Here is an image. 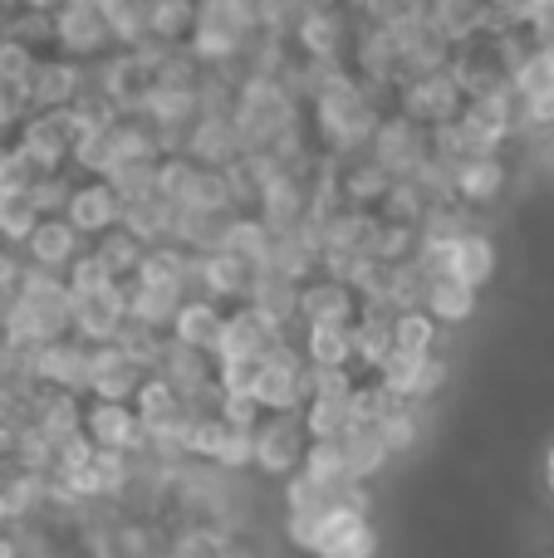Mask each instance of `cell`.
Listing matches in <instances>:
<instances>
[{
	"instance_id": "cell-24",
	"label": "cell",
	"mask_w": 554,
	"mask_h": 558,
	"mask_svg": "<svg viewBox=\"0 0 554 558\" xmlns=\"http://www.w3.org/2000/svg\"><path fill=\"white\" fill-rule=\"evenodd\" d=\"M245 304H251L261 318H270L275 328H285V333H300V284H294V279H285L275 270H261Z\"/></svg>"
},
{
	"instance_id": "cell-8",
	"label": "cell",
	"mask_w": 554,
	"mask_h": 558,
	"mask_svg": "<svg viewBox=\"0 0 554 558\" xmlns=\"http://www.w3.org/2000/svg\"><path fill=\"white\" fill-rule=\"evenodd\" d=\"M451 192L467 206L471 216H486L491 206H501V196L510 192V157L491 153V157H467L451 172Z\"/></svg>"
},
{
	"instance_id": "cell-12",
	"label": "cell",
	"mask_w": 554,
	"mask_h": 558,
	"mask_svg": "<svg viewBox=\"0 0 554 558\" xmlns=\"http://www.w3.org/2000/svg\"><path fill=\"white\" fill-rule=\"evenodd\" d=\"M123 324H128V284L123 279L108 284V289H98V294L74 299V338L79 343H88V348L118 343Z\"/></svg>"
},
{
	"instance_id": "cell-58",
	"label": "cell",
	"mask_w": 554,
	"mask_h": 558,
	"mask_svg": "<svg viewBox=\"0 0 554 558\" xmlns=\"http://www.w3.org/2000/svg\"><path fill=\"white\" fill-rule=\"evenodd\" d=\"M526 558H554V534H550V539H540V544H535V549H530Z\"/></svg>"
},
{
	"instance_id": "cell-44",
	"label": "cell",
	"mask_w": 554,
	"mask_h": 558,
	"mask_svg": "<svg viewBox=\"0 0 554 558\" xmlns=\"http://www.w3.org/2000/svg\"><path fill=\"white\" fill-rule=\"evenodd\" d=\"M304 475L314 485H349V456H344V441H314L310 456H304Z\"/></svg>"
},
{
	"instance_id": "cell-22",
	"label": "cell",
	"mask_w": 554,
	"mask_h": 558,
	"mask_svg": "<svg viewBox=\"0 0 554 558\" xmlns=\"http://www.w3.org/2000/svg\"><path fill=\"white\" fill-rule=\"evenodd\" d=\"M255 216H261V221L270 226L275 235L294 231V226L310 216V182H304L300 172H280L261 192V202H255Z\"/></svg>"
},
{
	"instance_id": "cell-43",
	"label": "cell",
	"mask_w": 554,
	"mask_h": 558,
	"mask_svg": "<svg viewBox=\"0 0 554 558\" xmlns=\"http://www.w3.org/2000/svg\"><path fill=\"white\" fill-rule=\"evenodd\" d=\"M104 182L113 186L123 206H137V202H147V196H157V162H123V167H113Z\"/></svg>"
},
{
	"instance_id": "cell-55",
	"label": "cell",
	"mask_w": 554,
	"mask_h": 558,
	"mask_svg": "<svg viewBox=\"0 0 554 558\" xmlns=\"http://www.w3.org/2000/svg\"><path fill=\"white\" fill-rule=\"evenodd\" d=\"M5 530H15V510H10V495H5V485H0V534Z\"/></svg>"
},
{
	"instance_id": "cell-7",
	"label": "cell",
	"mask_w": 554,
	"mask_h": 558,
	"mask_svg": "<svg viewBox=\"0 0 554 558\" xmlns=\"http://www.w3.org/2000/svg\"><path fill=\"white\" fill-rule=\"evenodd\" d=\"M378 383L388 387L393 397H402V402H412V407H427L432 397H442V387L451 383V363H447V353H432V357L393 353L388 363H383Z\"/></svg>"
},
{
	"instance_id": "cell-1",
	"label": "cell",
	"mask_w": 554,
	"mask_h": 558,
	"mask_svg": "<svg viewBox=\"0 0 554 558\" xmlns=\"http://www.w3.org/2000/svg\"><path fill=\"white\" fill-rule=\"evenodd\" d=\"M393 108L363 84L359 74H349L344 84H334L329 94H320L310 104V137L324 157H353L369 153L378 123L388 118Z\"/></svg>"
},
{
	"instance_id": "cell-50",
	"label": "cell",
	"mask_w": 554,
	"mask_h": 558,
	"mask_svg": "<svg viewBox=\"0 0 554 558\" xmlns=\"http://www.w3.org/2000/svg\"><path fill=\"white\" fill-rule=\"evenodd\" d=\"M39 59H45V54H35L29 45H20V39H5V35H0V84L25 88Z\"/></svg>"
},
{
	"instance_id": "cell-40",
	"label": "cell",
	"mask_w": 554,
	"mask_h": 558,
	"mask_svg": "<svg viewBox=\"0 0 554 558\" xmlns=\"http://www.w3.org/2000/svg\"><path fill=\"white\" fill-rule=\"evenodd\" d=\"M196 29V0H153V39L186 45Z\"/></svg>"
},
{
	"instance_id": "cell-9",
	"label": "cell",
	"mask_w": 554,
	"mask_h": 558,
	"mask_svg": "<svg viewBox=\"0 0 554 558\" xmlns=\"http://www.w3.org/2000/svg\"><path fill=\"white\" fill-rule=\"evenodd\" d=\"M280 338H290L285 328H275L270 318H261L251 304L231 308L221 328V343H216V363H261Z\"/></svg>"
},
{
	"instance_id": "cell-51",
	"label": "cell",
	"mask_w": 554,
	"mask_h": 558,
	"mask_svg": "<svg viewBox=\"0 0 554 558\" xmlns=\"http://www.w3.org/2000/svg\"><path fill=\"white\" fill-rule=\"evenodd\" d=\"M74 186H79L74 172H49V177H39V182L29 186V196H35L39 216H64V211H69V196H74Z\"/></svg>"
},
{
	"instance_id": "cell-39",
	"label": "cell",
	"mask_w": 554,
	"mask_h": 558,
	"mask_svg": "<svg viewBox=\"0 0 554 558\" xmlns=\"http://www.w3.org/2000/svg\"><path fill=\"white\" fill-rule=\"evenodd\" d=\"M304 432H310V441H344V436L353 432V407L349 402H310L304 407Z\"/></svg>"
},
{
	"instance_id": "cell-14",
	"label": "cell",
	"mask_w": 554,
	"mask_h": 558,
	"mask_svg": "<svg viewBox=\"0 0 554 558\" xmlns=\"http://www.w3.org/2000/svg\"><path fill=\"white\" fill-rule=\"evenodd\" d=\"M294 54L300 59H349L353 49V15L349 10H304L300 29H294Z\"/></svg>"
},
{
	"instance_id": "cell-37",
	"label": "cell",
	"mask_w": 554,
	"mask_h": 558,
	"mask_svg": "<svg viewBox=\"0 0 554 558\" xmlns=\"http://www.w3.org/2000/svg\"><path fill=\"white\" fill-rule=\"evenodd\" d=\"M94 251H98V260L113 270V279H133L137 275V265H143V255H147V245L137 241L133 231H108V235H98L94 241Z\"/></svg>"
},
{
	"instance_id": "cell-4",
	"label": "cell",
	"mask_w": 554,
	"mask_h": 558,
	"mask_svg": "<svg viewBox=\"0 0 554 558\" xmlns=\"http://www.w3.org/2000/svg\"><path fill=\"white\" fill-rule=\"evenodd\" d=\"M20 153L39 167V177L49 172H74V113L55 108V113H29L15 133Z\"/></svg>"
},
{
	"instance_id": "cell-54",
	"label": "cell",
	"mask_w": 554,
	"mask_h": 558,
	"mask_svg": "<svg viewBox=\"0 0 554 558\" xmlns=\"http://www.w3.org/2000/svg\"><path fill=\"white\" fill-rule=\"evenodd\" d=\"M0 558H25V539H20L15 530L0 534Z\"/></svg>"
},
{
	"instance_id": "cell-32",
	"label": "cell",
	"mask_w": 554,
	"mask_h": 558,
	"mask_svg": "<svg viewBox=\"0 0 554 558\" xmlns=\"http://www.w3.org/2000/svg\"><path fill=\"white\" fill-rule=\"evenodd\" d=\"M98 10L118 49H137L143 39H153V0H98Z\"/></svg>"
},
{
	"instance_id": "cell-17",
	"label": "cell",
	"mask_w": 554,
	"mask_h": 558,
	"mask_svg": "<svg viewBox=\"0 0 554 558\" xmlns=\"http://www.w3.org/2000/svg\"><path fill=\"white\" fill-rule=\"evenodd\" d=\"M25 94H29V108H35V113L74 108L79 94H84V64H79V59H64V54H45L35 64V74H29Z\"/></svg>"
},
{
	"instance_id": "cell-61",
	"label": "cell",
	"mask_w": 554,
	"mask_h": 558,
	"mask_svg": "<svg viewBox=\"0 0 554 558\" xmlns=\"http://www.w3.org/2000/svg\"><path fill=\"white\" fill-rule=\"evenodd\" d=\"M545 167H550V177H554V143L545 147Z\"/></svg>"
},
{
	"instance_id": "cell-18",
	"label": "cell",
	"mask_w": 554,
	"mask_h": 558,
	"mask_svg": "<svg viewBox=\"0 0 554 558\" xmlns=\"http://www.w3.org/2000/svg\"><path fill=\"white\" fill-rule=\"evenodd\" d=\"M255 265L236 260L231 251H206L202 265H196V294L202 299H216L221 308H241L251 299V284H255Z\"/></svg>"
},
{
	"instance_id": "cell-30",
	"label": "cell",
	"mask_w": 554,
	"mask_h": 558,
	"mask_svg": "<svg viewBox=\"0 0 554 558\" xmlns=\"http://www.w3.org/2000/svg\"><path fill=\"white\" fill-rule=\"evenodd\" d=\"M221 251H231L236 260H245V265H255V270H265V265H270V251H275V231H270V226H265L255 211H236L231 226H226Z\"/></svg>"
},
{
	"instance_id": "cell-35",
	"label": "cell",
	"mask_w": 554,
	"mask_h": 558,
	"mask_svg": "<svg viewBox=\"0 0 554 558\" xmlns=\"http://www.w3.org/2000/svg\"><path fill=\"white\" fill-rule=\"evenodd\" d=\"M39 206L29 192H0V245H15V251H25L29 235L39 231Z\"/></svg>"
},
{
	"instance_id": "cell-6",
	"label": "cell",
	"mask_w": 554,
	"mask_h": 558,
	"mask_svg": "<svg viewBox=\"0 0 554 558\" xmlns=\"http://www.w3.org/2000/svg\"><path fill=\"white\" fill-rule=\"evenodd\" d=\"M369 153L393 182H408V177H418V167L432 157V133L422 123H412V118L388 113L378 123V133H373Z\"/></svg>"
},
{
	"instance_id": "cell-28",
	"label": "cell",
	"mask_w": 554,
	"mask_h": 558,
	"mask_svg": "<svg viewBox=\"0 0 554 558\" xmlns=\"http://www.w3.org/2000/svg\"><path fill=\"white\" fill-rule=\"evenodd\" d=\"M422 308H427V314L451 333V328H461V324H471V318H477L481 289L461 284V279H432V284H427V299H422Z\"/></svg>"
},
{
	"instance_id": "cell-57",
	"label": "cell",
	"mask_w": 554,
	"mask_h": 558,
	"mask_svg": "<svg viewBox=\"0 0 554 558\" xmlns=\"http://www.w3.org/2000/svg\"><path fill=\"white\" fill-rule=\"evenodd\" d=\"M540 481H545V490L554 495V446L545 451V465H540Z\"/></svg>"
},
{
	"instance_id": "cell-46",
	"label": "cell",
	"mask_w": 554,
	"mask_h": 558,
	"mask_svg": "<svg viewBox=\"0 0 554 558\" xmlns=\"http://www.w3.org/2000/svg\"><path fill=\"white\" fill-rule=\"evenodd\" d=\"M196 172H202V167L186 153L162 157V162H157V196H167L172 206H186V196H192V186H196Z\"/></svg>"
},
{
	"instance_id": "cell-15",
	"label": "cell",
	"mask_w": 554,
	"mask_h": 558,
	"mask_svg": "<svg viewBox=\"0 0 554 558\" xmlns=\"http://www.w3.org/2000/svg\"><path fill=\"white\" fill-rule=\"evenodd\" d=\"M359 308H363L359 289L344 284V279H334V275H324V270L300 284V328H310V324H359Z\"/></svg>"
},
{
	"instance_id": "cell-26",
	"label": "cell",
	"mask_w": 554,
	"mask_h": 558,
	"mask_svg": "<svg viewBox=\"0 0 554 558\" xmlns=\"http://www.w3.org/2000/svg\"><path fill=\"white\" fill-rule=\"evenodd\" d=\"M427 25L461 49V45H471V39H486L491 10L481 5V0H427Z\"/></svg>"
},
{
	"instance_id": "cell-23",
	"label": "cell",
	"mask_w": 554,
	"mask_h": 558,
	"mask_svg": "<svg viewBox=\"0 0 554 558\" xmlns=\"http://www.w3.org/2000/svg\"><path fill=\"white\" fill-rule=\"evenodd\" d=\"M84 251H88V241L64 221V216H45V221H39V231L29 235V245H25V260L39 265V270L64 275Z\"/></svg>"
},
{
	"instance_id": "cell-13",
	"label": "cell",
	"mask_w": 554,
	"mask_h": 558,
	"mask_svg": "<svg viewBox=\"0 0 554 558\" xmlns=\"http://www.w3.org/2000/svg\"><path fill=\"white\" fill-rule=\"evenodd\" d=\"M186 157H192L196 167H236L245 157V137L241 128H236V113H202L192 123V133H186Z\"/></svg>"
},
{
	"instance_id": "cell-11",
	"label": "cell",
	"mask_w": 554,
	"mask_h": 558,
	"mask_svg": "<svg viewBox=\"0 0 554 558\" xmlns=\"http://www.w3.org/2000/svg\"><path fill=\"white\" fill-rule=\"evenodd\" d=\"M84 436L98 446V451H123L137 456L147 446V432L137 422L133 402H84Z\"/></svg>"
},
{
	"instance_id": "cell-31",
	"label": "cell",
	"mask_w": 554,
	"mask_h": 558,
	"mask_svg": "<svg viewBox=\"0 0 554 558\" xmlns=\"http://www.w3.org/2000/svg\"><path fill=\"white\" fill-rule=\"evenodd\" d=\"M442 343H447V328H442L427 308H402V314L393 318V348H398V353L432 357V353H442Z\"/></svg>"
},
{
	"instance_id": "cell-16",
	"label": "cell",
	"mask_w": 554,
	"mask_h": 558,
	"mask_svg": "<svg viewBox=\"0 0 554 558\" xmlns=\"http://www.w3.org/2000/svg\"><path fill=\"white\" fill-rule=\"evenodd\" d=\"M143 377L147 373L118 343L88 348V397H94V402H133Z\"/></svg>"
},
{
	"instance_id": "cell-29",
	"label": "cell",
	"mask_w": 554,
	"mask_h": 558,
	"mask_svg": "<svg viewBox=\"0 0 554 558\" xmlns=\"http://www.w3.org/2000/svg\"><path fill=\"white\" fill-rule=\"evenodd\" d=\"M300 353L310 367H353V324L300 328Z\"/></svg>"
},
{
	"instance_id": "cell-60",
	"label": "cell",
	"mask_w": 554,
	"mask_h": 558,
	"mask_svg": "<svg viewBox=\"0 0 554 558\" xmlns=\"http://www.w3.org/2000/svg\"><path fill=\"white\" fill-rule=\"evenodd\" d=\"M535 45H540V54H545V59H550V69H554V35H545V39H535Z\"/></svg>"
},
{
	"instance_id": "cell-3",
	"label": "cell",
	"mask_w": 554,
	"mask_h": 558,
	"mask_svg": "<svg viewBox=\"0 0 554 558\" xmlns=\"http://www.w3.org/2000/svg\"><path fill=\"white\" fill-rule=\"evenodd\" d=\"M461 108H467V88H461V78L451 74V69H442V74L402 78L398 94H393V113L422 123L427 133L432 128H442V123H451V118H461Z\"/></svg>"
},
{
	"instance_id": "cell-21",
	"label": "cell",
	"mask_w": 554,
	"mask_h": 558,
	"mask_svg": "<svg viewBox=\"0 0 554 558\" xmlns=\"http://www.w3.org/2000/svg\"><path fill=\"white\" fill-rule=\"evenodd\" d=\"M334 177H339L344 206L353 211H378L383 196L393 192V177L373 162V153H353V157H334Z\"/></svg>"
},
{
	"instance_id": "cell-42",
	"label": "cell",
	"mask_w": 554,
	"mask_h": 558,
	"mask_svg": "<svg viewBox=\"0 0 554 558\" xmlns=\"http://www.w3.org/2000/svg\"><path fill=\"white\" fill-rule=\"evenodd\" d=\"M378 436H383V446H388L393 456H408L412 446L422 441V407L398 402V407H393V412L378 422Z\"/></svg>"
},
{
	"instance_id": "cell-33",
	"label": "cell",
	"mask_w": 554,
	"mask_h": 558,
	"mask_svg": "<svg viewBox=\"0 0 554 558\" xmlns=\"http://www.w3.org/2000/svg\"><path fill=\"white\" fill-rule=\"evenodd\" d=\"M344 456H349V475L359 485L378 481V475L388 471V461H393V451L383 446L378 426H353V432L344 436Z\"/></svg>"
},
{
	"instance_id": "cell-59",
	"label": "cell",
	"mask_w": 554,
	"mask_h": 558,
	"mask_svg": "<svg viewBox=\"0 0 554 558\" xmlns=\"http://www.w3.org/2000/svg\"><path fill=\"white\" fill-rule=\"evenodd\" d=\"M314 10H349V0H310Z\"/></svg>"
},
{
	"instance_id": "cell-49",
	"label": "cell",
	"mask_w": 554,
	"mask_h": 558,
	"mask_svg": "<svg viewBox=\"0 0 554 558\" xmlns=\"http://www.w3.org/2000/svg\"><path fill=\"white\" fill-rule=\"evenodd\" d=\"M39 182V167L20 153L15 137H0V192H29Z\"/></svg>"
},
{
	"instance_id": "cell-19",
	"label": "cell",
	"mask_w": 554,
	"mask_h": 558,
	"mask_svg": "<svg viewBox=\"0 0 554 558\" xmlns=\"http://www.w3.org/2000/svg\"><path fill=\"white\" fill-rule=\"evenodd\" d=\"M35 377H39V387H49V392L88 397V343H79V338L45 343L35 353Z\"/></svg>"
},
{
	"instance_id": "cell-36",
	"label": "cell",
	"mask_w": 554,
	"mask_h": 558,
	"mask_svg": "<svg viewBox=\"0 0 554 558\" xmlns=\"http://www.w3.org/2000/svg\"><path fill=\"white\" fill-rule=\"evenodd\" d=\"M516 123H520V143L530 153H545L554 143V88L540 98H516Z\"/></svg>"
},
{
	"instance_id": "cell-34",
	"label": "cell",
	"mask_w": 554,
	"mask_h": 558,
	"mask_svg": "<svg viewBox=\"0 0 554 558\" xmlns=\"http://www.w3.org/2000/svg\"><path fill=\"white\" fill-rule=\"evenodd\" d=\"M172 211L177 206L167 196H147L137 206H123V231H133L147 251L153 245H172Z\"/></svg>"
},
{
	"instance_id": "cell-38",
	"label": "cell",
	"mask_w": 554,
	"mask_h": 558,
	"mask_svg": "<svg viewBox=\"0 0 554 558\" xmlns=\"http://www.w3.org/2000/svg\"><path fill=\"white\" fill-rule=\"evenodd\" d=\"M418 245H422L418 226H398V221H383V216H378V231H373V260H378V265L418 260Z\"/></svg>"
},
{
	"instance_id": "cell-25",
	"label": "cell",
	"mask_w": 554,
	"mask_h": 558,
	"mask_svg": "<svg viewBox=\"0 0 554 558\" xmlns=\"http://www.w3.org/2000/svg\"><path fill=\"white\" fill-rule=\"evenodd\" d=\"M226 314H231V308H221L216 299L192 294L182 308H177V318H172V328H167V333H172L177 343H186V348L216 353V343H221V328H226Z\"/></svg>"
},
{
	"instance_id": "cell-20",
	"label": "cell",
	"mask_w": 554,
	"mask_h": 558,
	"mask_svg": "<svg viewBox=\"0 0 554 558\" xmlns=\"http://www.w3.org/2000/svg\"><path fill=\"white\" fill-rule=\"evenodd\" d=\"M451 74L461 78L467 98L501 94V88H510V69H506V59H501L496 39H471V45H461L457 59H451Z\"/></svg>"
},
{
	"instance_id": "cell-5",
	"label": "cell",
	"mask_w": 554,
	"mask_h": 558,
	"mask_svg": "<svg viewBox=\"0 0 554 558\" xmlns=\"http://www.w3.org/2000/svg\"><path fill=\"white\" fill-rule=\"evenodd\" d=\"M113 29H108L98 0H69L55 15V54L79 59V64H94V59L113 54Z\"/></svg>"
},
{
	"instance_id": "cell-47",
	"label": "cell",
	"mask_w": 554,
	"mask_h": 558,
	"mask_svg": "<svg viewBox=\"0 0 554 558\" xmlns=\"http://www.w3.org/2000/svg\"><path fill=\"white\" fill-rule=\"evenodd\" d=\"M378 549H383V539H378V530H373V520H353L349 530L324 544L320 558H378Z\"/></svg>"
},
{
	"instance_id": "cell-10",
	"label": "cell",
	"mask_w": 554,
	"mask_h": 558,
	"mask_svg": "<svg viewBox=\"0 0 554 558\" xmlns=\"http://www.w3.org/2000/svg\"><path fill=\"white\" fill-rule=\"evenodd\" d=\"M64 221L74 226L88 245H94L98 235H108V231H118V226H123V202H118V192L104 182V177H79L74 196H69Z\"/></svg>"
},
{
	"instance_id": "cell-2",
	"label": "cell",
	"mask_w": 554,
	"mask_h": 558,
	"mask_svg": "<svg viewBox=\"0 0 554 558\" xmlns=\"http://www.w3.org/2000/svg\"><path fill=\"white\" fill-rule=\"evenodd\" d=\"M255 475L265 481H290L304 471V456H310V432H304L300 412H265L255 426Z\"/></svg>"
},
{
	"instance_id": "cell-56",
	"label": "cell",
	"mask_w": 554,
	"mask_h": 558,
	"mask_svg": "<svg viewBox=\"0 0 554 558\" xmlns=\"http://www.w3.org/2000/svg\"><path fill=\"white\" fill-rule=\"evenodd\" d=\"M20 5H25V10H45V15H59L69 0H20Z\"/></svg>"
},
{
	"instance_id": "cell-27",
	"label": "cell",
	"mask_w": 554,
	"mask_h": 558,
	"mask_svg": "<svg viewBox=\"0 0 554 558\" xmlns=\"http://www.w3.org/2000/svg\"><path fill=\"white\" fill-rule=\"evenodd\" d=\"M496 265H501V255H496V241H491L486 231H467V235H457L451 241V270L447 279H461V284H471V289H486L491 279H496Z\"/></svg>"
},
{
	"instance_id": "cell-45",
	"label": "cell",
	"mask_w": 554,
	"mask_h": 558,
	"mask_svg": "<svg viewBox=\"0 0 554 558\" xmlns=\"http://www.w3.org/2000/svg\"><path fill=\"white\" fill-rule=\"evenodd\" d=\"M427 206H432V202H427V196H422V186L408 177V182H393V192L383 196L378 216H383V221L418 226V231H422V216H427Z\"/></svg>"
},
{
	"instance_id": "cell-48",
	"label": "cell",
	"mask_w": 554,
	"mask_h": 558,
	"mask_svg": "<svg viewBox=\"0 0 554 558\" xmlns=\"http://www.w3.org/2000/svg\"><path fill=\"white\" fill-rule=\"evenodd\" d=\"M64 284H69V294H74V299H84V294H98V289L118 284V279H113V270H108L104 260H98L94 245H88V251L64 270Z\"/></svg>"
},
{
	"instance_id": "cell-41",
	"label": "cell",
	"mask_w": 554,
	"mask_h": 558,
	"mask_svg": "<svg viewBox=\"0 0 554 558\" xmlns=\"http://www.w3.org/2000/svg\"><path fill=\"white\" fill-rule=\"evenodd\" d=\"M0 35L29 45L35 54H55V15H45V10H25V5H20L15 15L5 20V29H0Z\"/></svg>"
},
{
	"instance_id": "cell-52",
	"label": "cell",
	"mask_w": 554,
	"mask_h": 558,
	"mask_svg": "<svg viewBox=\"0 0 554 558\" xmlns=\"http://www.w3.org/2000/svg\"><path fill=\"white\" fill-rule=\"evenodd\" d=\"M550 88H554V69H550V59L535 49V54L510 74V94L516 98H540V94H550Z\"/></svg>"
},
{
	"instance_id": "cell-53",
	"label": "cell",
	"mask_w": 554,
	"mask_h": 558,
	"mask_svg": "<svg viewBox=\"0 0 554 558\" xmlns=\"http://www.w3.org/2000/svg\"><path fill=\"white\" fill-rule=\"evenodd\" d=\"M29 260L25 251H15V245H0V299H15L20 294V279H25Z\"/></svg>"
}]
</instances>
